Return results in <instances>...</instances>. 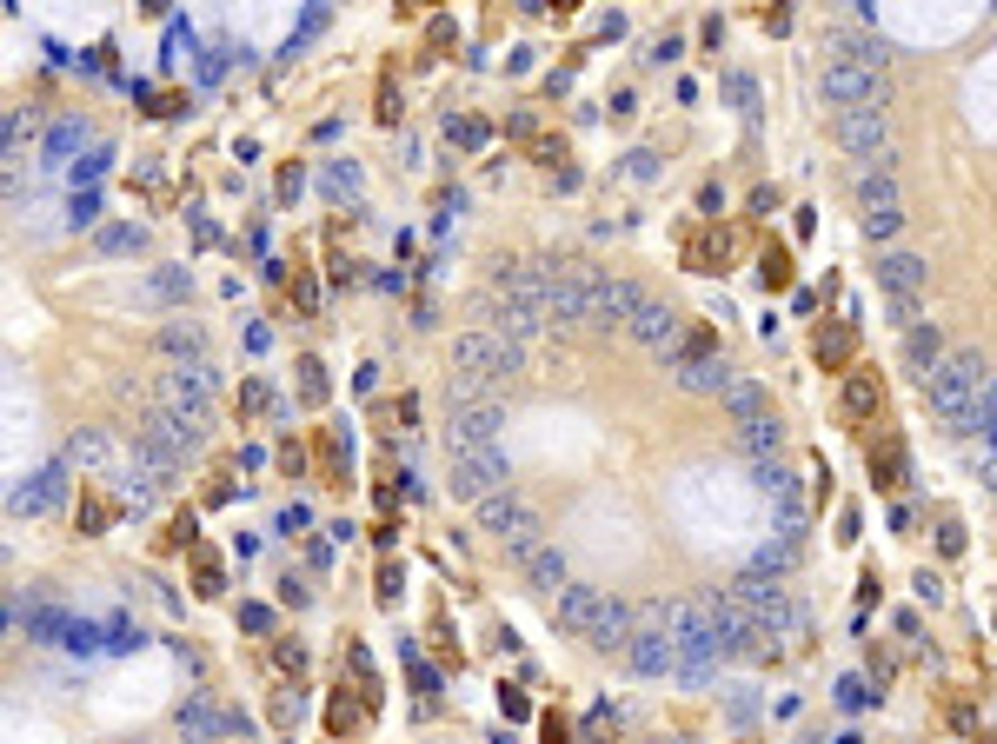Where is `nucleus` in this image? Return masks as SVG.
Masks as SVG:
<instances>
[{
    "label": "nucleus",
    "mask_w": 997,
    "mask_h": 744,
    "mask_svg": "<svg viewBox=\"0 0 997 744\" xmlns=\"http://www.w3.org/2000/svg\"><path fill=\"white\" fill-rule=\"evenodd\" d=\"M679 54H685V47H679L672 34H665V40H652V60H658V67H665V60H679Z\"/></svg>",
    "instance_id": "09e8293b"
},
{
    "label": "nucleus",
    "mask_w": 997,
    "mask_h": 744,
    "mask_svg": "<svg viewBox=\"0 0 997 744\" xmlns=\"http://www.w3.org/2000/svg\"><path fill=\"white\" fill-rule=\"evenodd\" d=\"M759 492H765L778 512H805V492H798V479H791L778 459H759Z\"/></svg>",
    "instance_id": "b1692460"
},
{
    "label": "nucleus",
    "mask_w": 997,
    "mask_h": 744,
    "mask_svg": "<svg viewBox=\"0 0 997 744\" xmlns=\"http://www.w3.org/2000/svg\"><path fill=\"white\" fill-rule=\"evenodd\" d=\"M858 220H865V233H871V239H898V226H904V200H898V180H891V174H878V167H865V174H858Z\"/></svg>",
    "instance_id": "6e6552de"
},
{
    "label": "nucleus",
    "mask_w": 997,
    "mask_h": 744,
    "mask_svg": "<svg viewBox=\"0 0 997 744\" xmlns=\"http://www.w3.org/2000/svg\"><path fill=\"white\" fill-rule=\"evenodd\" d=\"M519 571L532 578L539 592H565V586H572V578H565V558H559V545H552V539H546V545H532V552L519 558Z\"/></svg>",
    "instance_id": "5701e85b"
},
{
    "label": "nucleus",
    "mask_w": 997,
    "mask_h": 744,
    "mask_svg": "<svg viewBox=\"0 0 997 744\" xmlns=\"http://www.w3.org/2000/svg\"><path fill=\"white\" fill-rule=\"evenodd\" d=\"M180 293H187V273H160L153 280V299H180Z\"/></svg>",
    "instance_id": "a19ab883"
},
{
    "label": "nucleus",
    "mask_w": 997,
    "mask_h": 744,
    "mask_svg": "<svg viewBox=\"0 0 997 744\" xmlns=\"http://www.w3.org/2000/svg\"><path fill=\"white\" fill-rule=\"evenodd\" d=\"M725 412H731V420H752V412H765V392H759L752 379H731V392H725Z\"/></svg>",
    "instance_id": "7c9ffc66"
},
{
    "label": "nucleus",
    "mask_w": 997,
    "mask_h": 744,
    "mask_svg": "<svg viewBox=\"0 0 997 744\" xmlns=\"http://www.w3.org/2000/svg\"><path fill=\"white\" fill-rule=\"evenodd\" d=\"M446 133H453L459 146H485V127H479V120H446Z\"/></svg>",
    "instance_id": "58836bf2"
},
{
    "label": "nucleus",
    "mask_w": 997,
    "mask_h": 744,
    "mask_svg": "<svg viewBox=\"0 0 997 744\" xmlns=\"http://www.w3.org/2000/svg\"><path fill=\"white\" fill-rule=\"evenodd\" d=\"M94 213H101V200H94V193H80V200H73V226H87Z\"/></svg>",
    "instance_id": "de8ad7c7"
},
{
    "label": "nucleus",
    "mask_w": 997,
    "mask_h": 744,
    "mask_svg": "<svg viewBox=\"0 0 997 744\" xmlns=\"http://www.w3.org/2000/svg\"><path fill=\"white\" fill-rule=\"evenodd\" d=\"M625 665H632L638 678H679V638H672V631H632Z\"/></svg>",
    "instance_id": "2eb2a0df"
},
{
    "label": "nucleus",
    "mask_w": 997,
    "mask_h": 744,
    "mask_svg": "<svg viewBox=\"0 0 997 744\" xmlns=\"http://www.w3.org/2000/svg\"><path fill=\"white\" fill-rule=\"evenodd\" d=\"M599 605H606V592H599V586H565V592H559V625L586 638V631H593V618H599Z\"/></svg>",
    "instance_id": "412c9836"
},
{
    "label": "nucleus",
    "mask_w": 997,
    "mask_h": 744,
    "mask_svg": "<svg viewBox=\"0 0 997 744\" xmlns=\"http://www.w3.org/2000/svg\"><path fill=\"white\" fill-rule=\"evenodd\" d=\"M73 146H87V120H60V127L47 133V167H60Z\"/></svg>",
    "instance_id": "c85d7f7f"
},
{
    "label": "nucleus",
    "mask_w": 997,
    "mask_h": 744,
    "mask_svg": "<svg viewBox=\"0 0 997 744\" xmlns=\"http://www.w3.org/2000/svg\"><path fill=\"white\" fill-rule=\"evenodd\" d=\"M625 174H632V180H652V174H658V160H652V153H632V160H625Z\"/></svg>",
    "instance_id": "c03bdc74"
},
{
    "label": "nucleus",
    "mask_w": 997,
    "mask_h": 744,
    "mask_svg": "<svg viewBox=\"0 0 997 744\" xmlns=\"http://www.w3.org/2000/svg\"><path fill=\"white\" fill-rule=\"evenodd\" d=\"M625 333L645 346V353H665V359H679L685 353V333H679V312L672 306H658V299H645L638 312H632V326Z\"/></svg>",
    "instance_id": "9b49d317"
},
{
    "label": "nucleus",
    "mask_w": 997,
    "mask_h": 744,
    "mask_svg": "<svg viewBox=\"0 0 997 744\" xmlns=\"http://www.w3.org/2000/svg\"><path fill=\"white\" fill-rule=\"evenodd\" d=\"M845 353H852V333H845V326H838V333H818V359H824V366H838Z\"/></svg>",
    "instance_id": "c9c22d12"
},
{
    "label": "nucleus",
    "mask_w": 997,
    "mask_h": 744,
    "mask_svg": "<svg viewBox=\"0 0 997 744\" xmlns=\"http://www.w3.org/2000/svg\"><path fill=\"white\" fill-rule=\"evenodd\" d=\"M140 246H146L140 226H107V233H101V253H140Z\"/></svg>",
    "instance_id": "72a5a7b5"
},
{
    "label": "nucleus",
    "mask_w": 997,
    "mask_h": 744,
    "mask_svg": "<svg viewBox=\"0 0 997 744\" xmlns=\"http://www.w3.org/2000/svg\"><path fill=\"white\" fill-rule=\"evenodd\" d=\"M498 426H506V412H498L492 399L485 405H453L446 412V452H459V446H498Z\"/></svg>",
    "instance_id": "f8f14e48"
},
{
    "label": "nucleus",
    "mask_w": 997,
    "mask_h": 744,
    "mask_svg": "<svg viewBox=\"0 0 997 744\" xmlns=\"http://www.w3.org/2000/svg\"><path fill=\"white\" fill-rule=\"evenodd\" d=\"M326 193H332V200H353V193H360V167H353V160H332V167H326Z\"/></svg>",
    "instance_id": "473e14b6"
},
{
    "label": "nucleus",
    "mask_w": 997,
    "mask_h": 744,
    "mask_svg": "<svg viewBox=\"0 0 997 744\" xmlns=\"http://www.w3.org/2000/svg\"><path fill=\"white\" fill-rule=\"evenodd\" d=\"M67 499V459L60 465H40V472H27L14 492H8V512H27V519H40V512H54Z\"/></svg>",
    "instance_id": "ddd939ff"
},
{
    "label": "nucleus",
    "mask_w": 997,
    "mask_h": 744,
    "mask_svg": "<svg viewBox=\"0 0 997 744\" xmlns=\"http://www.w3.org/2000/svg\"><path fill=\"white\" fill-rule=\"evenodd\" d=\"M865 698H871V692H865L858 678H845V685H838V705H865Z\"/></svg>",
    "instance_id": "8fccbe9b"
},
{
    "label": "nucleus",
    "mask_w": 997,
    "mask_h": 744,
    "mask_svg": "<svg viewBox=\"0 0 997 744\" xmlns=\"http://www.w3.org/2000/svg\"><path fill=\"white\" fill-rule=\"evenodd\" d=\"M107 160H114L107 146H101V153H87V160H80V167H73V180H101V174H107Z\"/></svg>",
    "instance_id": "ea45409f"
},
{
    "label": "nucleus",
    "mask_w": 997,
    "mask_h": 744,
    "mask_svg": "<svg viewBox=\"0 0 997 744\" xmlns=\"http://www.w3.org/2000/svg\"><path fill=\"white\" fill-rule=\"evenodd\" d=\"M160 346H166V353H180V359H200V326L166 319V326H160Z\"/></svg>",
    "instance_id": "c756f323"
},
{
    "label": "nucleus",
    "mask_w": 997,
    "mask_h": 744,
    "mask_svg": "<svg viewBox=\"0 0 997 744\" xmlns=\"http://www.w3.org/2000/svg\"><path fill=\"white\" fill-rule=\"evenodd\" d=\"M153 446H166V452H200V439H207V426H193V420H180V412H166V405H153L146 412V426H140Z\"/></svg>",
    "instance_id": "f3484780"
},
{
    "label": "nucleus",
    "mask_w": 997,
    "mask_h": 744,
    "mask_svg": "<svg viewBox=\"0 0 997 744\" xmlns=\"http://www.w3.org/2000/svg\"><path fill=\"white\" fill-rule=\"evenodd\" d=\"M153 405L180 412V420H193V426H213V373H207V366L160 373V379H153Z\"/></svg>",
    "instance_id": "20e7f679"
},
{
    "label": "nucleus",
    "mask_w": 997,
    "mask_h": 744,
    "mask_svg": "<svg viewBox=\"0 0 997 744\" xmlns=\"http://www.w3.org/2000/svg\"><path fill=\"white\" fill-rule=\"evenodd\" d=\"M453 366L513 379V373H526V340H506V333H492V326H466V333L453 340Z\"/></svg>",
    "instance_id": "f03ea898"
},
{
    "label": "nucleus",
    "mask_w": 997,
    "mask_h": 744,
    "mask_svg": "<svg viewBox=\"0 0 997 744\" xmlns=\"http://www.w3.org/2000/svg\"><path fill=\"white\" fill-rule=\"evenodd\" d=\"M738 446H744V459H778V446H785V426L772 420V412H752V420H738Z\"/></svg>",
    "instance_id": "aec40b11"
},
{
    "label": "nucleus",
    "mask_w": 997,
    "mask_h": 744,
    "mask_svg": "<svg viewBox=\"0 0 997 744\" xmlns=\"http://www.w3.org/2000/svg\"><path fill=\"white\" fill-rule=\"evenodd\" d=\"M731 592H738L744 605H752V612H759V625H765V638H785V631L798 625V612H791V599H785V586H778V578H772V571H759V565H752V571H744V578H738V586H731Z\"/></svg>",
    "instance_id": "1a4fd4ad"
},
{
    "label": "nucleus",
    "mask_w": 997,
    "mask_h": 744,
    "mask_svg": "<svg viewBox=\"0 0 997 744\" xmlns=\"http://www.w3.org/2000/svg\"><path fill=\"white\" fill-rule=\"evenodd\" d=\"M239 625H246V631H267L273 612H267V605H239Z\"/></svg>",
    "instance_id": "37998d69"
},
{
    "label": "nucleus",
    "mask_w": 997,
    "mask_h": 744,
    "mask_svg": "<svg viewBox=\"0 0 997 744\" xmlns=\"http://www.w3.org/2000/svg\"><path fill=\"white\" fill-rule=\"evenodd\" d=\"M838 146L852 153V160H871L878 153H891V120H884V107H845L838 114Z\"/></svg>",
    "instance_id": "9d476101"
},
{
    "label": "nucleus",
    "mask_w": 997,
    "mask_h": 744,
    "mask_svg": "<svg viewBox=\"0 0 997 744\" xmlns=\"http://www.w3.org/2000/svg\"><path fill=\"white\" fill-rule=\"evenodd\" d=\"M725 94L738 101V114H744V120H759V87H752L744 73H725Z\"/></svg>",
    "instance_id": "f704fd0d"
},
{
    "label": "nucleus",
    "mask_w": 997,
    "mask_h": 744,
    "mask_svg": "<svg viewBox=\"0 0 997 744\" xmlns=\"http://www.w3.org/2000/svg\"><path fill=\"white\" fill-rule=\"evenodd\" d=\"M925 280H931V267L918 253H884L878 260V286L884 293H925Z\"/></svg>",
    "instance_id": "4be33fe9"
},
{
    "label": "nucleus",
    "mask_w": 997,
    "mask_h": 744,
    "mask_svg": "<svg viewBox=\"0 0 997 744\" xmlns=\"http://www.w3.org/2000/svg\"><path fill=\"white\" fill-rule=\"evenodd\" d=\"M67 645H73V651H94V645H101V631H94V625H73V631H67Z\"/></svg>",
    "instance_id": "49530a36"
},
{
    "label": "nucleus",
    "mask_w": 997,
    "mask_h": 744,
    "mask_svg": "<svg viewBox=\"0 0 997 744\" xmlns=\"http://www.w3.org/2000/svg\"><path fill=\"white\" fill-rule=\"evenodd\" d=\"M180 737H187V744L246 737V718H239V711H220V705H207V698H187V705H180Z\"/></svg>",
    "instance_id": "4468645a"
},
{
    "label": "nucleus",
    "mask_w": 997,
    "mask_h": 744,
    "mask_svg": "<svg viewBox=\"0 0 997 744\" xmlns=\"http://www.w3.org/2000/svg\"><path fill=\"white\" fill-rule=\"evenodd\" d=\"M824 60H845V67H871V73H884V40L858 34V27H838V34H824Z\"/></svg>",
    "instance_id": "a211bd4d"
},
{
    "label": "nucleus",
    "mask_w": 997,
    "mask_h": 744,
    "mask_svg": "<svg viewBox=\"0 0 997 744\" xmlns=\"http://www.w3.org/2000/svg\"><path fill=\"white\" fill-rule=\"evenodd\" d=\"M479 525H485L498 545H506V558H513V565H519L532 545H546V525H539V519H532V512L513 499V492H498V499H485V506H479Z\"/></svg>",
    "instance_id": "39448f33"
},
{
    "label": "nucleus",
    "mask_w": 997,
    "mask_h": 744,
    "mask_svg": "<svg viewBox=\"0 0 997 744\" xmlns=\"http://www.w3.org/2000/svg\"><path fill=\"white\" fill-rule=\"evenodd\" d=\"M884 319H898L911 333V326H925V299L918 293H884Z\"/></svg>",
    "instance_id": "2f4dec72"
},
{
    "label": "nucleus",
    "mask_w": 997,
    "mask_h": 744,
    "mask_svg": "<svg viewBox=\"0 0 997 744\" xmlns=\"http://www.w3.org/2000/svg\"><path fill=\"white\" fill-rule=\"evenodd\" d=\"M904 359H911V373H931L945 359V333H938V326H911V333H904Z\"/></svg>",
    "instance_id": "bb28decb"
},
{
    "label": "nucleus",
    "mask_w": 997,
    "mask_h": 744,
    "mask_svg": "<svg viewBox=\"0 0 997 744\" xmlns=\"http://www.w3.org/2000/svg\"><path fill=\"white\" fill-rule=\"evenodd\" d=\"M845 412H852V420H871V412H878V373H852L845 379Z\"/></svg>",
    "instance_id": "cd10ccee"
},
{
    "label": "nucleus",
    "mask_w": 997,
    "mask_h": 744,
    "mask_svg": "<svg viewBox=\"0 0 997 744\" xmlns=\"http://www.w3.org/2000/svg\"><path fill=\"white\" fill-rule=\"evenodd\" d=\"M446 459H453V499H472V506L498 499L506 479H513L498 446H459V452H446Z\"/></svg>",
    "instance_id": "7ed1b4c3"
},
{
    "label": "nucleus",
    "mask_w": 997,
    "mask_h": 744,
    "mask_svg": "<svg viewBox=\"0 0 997 744\" xmlns=\"http://www.w3.org/2000/svg\"><path fill=\"white\" fill-rule=\"evenodd\" d=\"M791 280V260H785V246H765V286H785Z\"/></svg>",
    "instance_id": "4c0bfd02"
},
{
    "label": "nucleus",
    "mask_w": 997,
    "mask_h": 744,
    "mask_svg": "<svg viewBox=\"0 0 997 744\" xmlns=\"http://www.w3.org/2000/svg\"><path fill=\"white\" fill-rule=\"evenodd\" d=\"M300 392H306V399H326V379H319V366H313V359L300 366Z\"/></svg>",
    "instance_id": "79ce46f5"
},
{
    "label": "nucleus",
    "mask_w": 997,
    "mask_h": 744,
    "mask_svg": "<svg viewBox=\"0 0 997 744\" xmlns=\"http://www.w3.org/2000/svg\"><path fill=\"white\" fill-rule=\"evenodd\" d=\"M725 711H731L738 724H752V711H759V698H752V685H731V698H725Z\"/></svg>",
    "instance_id": "e433bc0d"
},
{
    "label": "nucleus",
    "mask_w": 997,
    "mask_h": 744,
    "mask_svg": "<svg viewBox=\"0 0 997 744\" xmlns=\"http://www.w3.org/2000/svg\"><path fill=\"white\" fill-rule=\"evenodd\" d=\"M818 94L831 101V107H884L891 101V80L884 73H871V67H845V60H824V73H818Z\"/></svg>",
    "instance_id": "423d86ee"
},
{
    "label": "nucleus",
    "mask_w": 997,
    "mask_h": 744,
    "mask_svg": "<svg viewBox=\"0 0 997 744\" xmlns=\"http://www.w3.org/2000/svg\"><path fill=\"white\" fill-rule=\"evenodd\" d=\"M578 280H586V299H593V319H586V326H599V333L632 326V312L645 306V293H638L632 280H612V273H599V267H586V260H578Z\"/></svg>",
    "instance_id": "0eeeda50"
},
{
    "label": "nucleus",
    "mask_w": 997,
    "mask_h": 744,
    "mask_svg": "<svg viewBox=\"0 0 997 744\" xmlns=\"http://www.w3.org/2000/svg\"><path fill=\"white\" fill-rule=\"evenodd\" d=\"M586 645H599V651H625V645H632V605L606 592V605H599V618H593Z\"/></svg>",
    "instance_id": "6ab92c4d"
},
{
    "label": "nucleus",
    "mask_w": 997,
    "mask_h": 744,
    "mask_svg": "<svg viewBox=\"0 0 997 744\" xmlns=\"http://www.w3.org/2000/svg\"><path fill=\"white\" fill-rule=\"evenodd\" d=\"M672 379H679L685 392H712V399H725L738 373H731L718 353H679V359H672Z\"/></svg>",
    "instance_id": "dca6fc26"
},
{
    "label": "nucleus",
    "mask_w": 997,
    "mask_h": 744,
    "mask_svg": "<svg viewBox=\"0 0 997 744\" xmlns=\"http://www.w3.org/2000/svg\"><path fill=\"white\" fill-rule=\"evenodd\" d=\"M984 359L977 353H945L931 373H918V386H925V399H931V412L951 426V433H977L984 426V405H977V392H984Z\"/></svg>",
    "instance_id": "f257e3e1"
},
{
    "label": "nucleus",
    "mask_w": 997,
    "mask_h": 744,
    "mask_svg": "<svg viewBox=\"0 0 997 744\" xmlns=\"http://www.w3.org/2000/svg\"><path fill=\"white\" fill-rule=\"evenodd\" d=\"M14 625H27V638H34V645H67V631H73L54 605H27V612L14 605Z\"/></svg>",
    "instance_id": "393cba45"
},
{
    "label": "nucleus",
    "mask_w": 997,
    "mask_h": 744,
    "mask_svg": "<svg viewBox=\"0 0 997 744\" xmlns=\"http://www.w3.org/2000/svg\"><path fill=\"white\" fill-rule=\"evenodd\" d=\"M120 499H127L133 512H146V506H153V485H120Z\"/></svg>",
    "instance_id": "a18cd8bd"
},
{
    "label": "nucleus",
    "mask_w": 997,
    "mask_h": 744,
    "mask_svg": "<svg viewBox=\"0 0 997 744\" xmlns=\"http://www.w3.org/2000/svg\"><path fill=\"white\" fill-rule=\"evenodd\" d=\"M67 465H80V472H107V465H114L107 433H73V439H67Z\"/></svg>",
    "instance_id": "a878e982"
}]
</instances>
